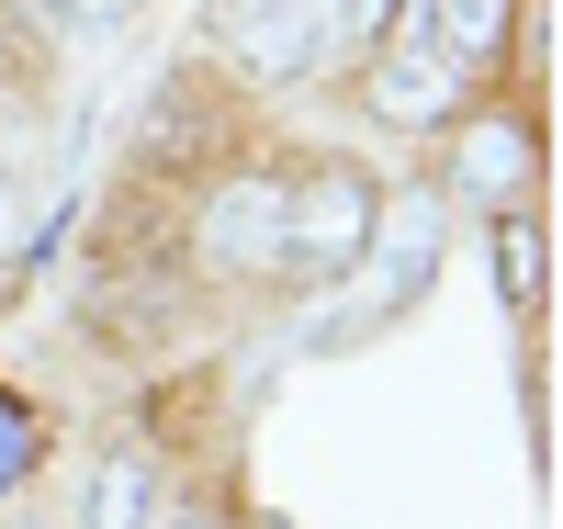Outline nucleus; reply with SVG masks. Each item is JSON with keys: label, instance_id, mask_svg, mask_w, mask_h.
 I'll return each instance as SVG.
<instances>
[{"label": "nucleus", "instance_id": "13", "mask_svg": "<svg viewBox=\"0 0 563 529\" xmlns=\"http://www.w3.org/2000/svg\"><path fill=\"white\" fill-rule=\"evenodd\" d=\"M0 249H12V180H0Z\"/></svg>", "mask_w": 563, "mask_h": 529}, {"label": "nucleus", "instance_id": "5", "mask_svg": "<svg viewBox=\"0 0 563 529\" xmlns=\"http://www.w3.org/2000/svg\"><path fill=\"white\" fill-rule=\"evenodd\" d=\"M203 249H214L225 271H271V260H282V180H271V169L225 180L214 203H203Z\"/></svg>", "mask_w": 563, "mask_h": 529}, {"label": "nucleus", "instance_id": "4", "mask_svg": "<svg viewBox=\"0 0 563 529\" xmlns=\"http://www.w3.org/2000/svg\"><path fill=\"white\" fill-rule=\"evenodd\" d=\"M451 79H462V68L429 45V0H406L395 57L372 68V113H384V124H440V113H451Z\"/></svg>", "mask_w": 563, "mask_h": 529}, {"label": "nucleus", "instance_id": "2", "mask_svg": "<svg viewBox=\"0 0 563 529\" xmlns=\"http://www.w3.org/2000/svg\"><path fill=\"white\" fill-rule=\"evenodd\" d=\"M350 23H339V0H214V45L238 68H260V79H305V68H327V45H339Z\"/></svg>", "mask_w": 563, "mask_h": 529}, {"label": "nucleus", "instance_id": "9", "mask_svg": "<svg viewBox=\"0 0 563 529\" xmlns=\"http://www.w3.org/2000/svg\"><path fill=\"white\" fill-rule=\"evenodd\" d=\"M496 294H507V305H541V225H530V214L496 225Z\"/></svg>", "mask_w": 563, "mask_h": 529}, {"label": "nucleus", "instance_id": "8", "mask_svg": "<svg viewBox=\"0 0 563 529\" xmlns=\"http://www.w3.org/2000/svg\"><path fill=\"white\" fill-rule=\"evenodd\" d=\"M429 45L451 68H485L496 45H507V0H429Z\"/></svg>", "mask_w": 563, "mask_h": 529}, {"label": "nucleus", "instance_id": "6", "mask_svg": "<svg viewBox=\"0 0 563 529\" xmlns=\"http://www.w3.org/2000/svg\"><path fill=\"white\" fill-rule=\"evenodd\" d=\"M519 180H530V135L519 124H462L451 191H474V203H519Z\"/></svg>", "mask_w": 563, "mask_h": 529}, {"label": "nucleus", "instance_id": "10", "mask_svg": "<svg viewBox=\"0 0 563 529\" xmlns=\"http://www.w3.org/2000/svg\"><path fill=\"white\" fill-rule=\"evenodd\" d=\"M34 451H45V440H34V417H23V406H0V485H23Z\"/></svg>", "mask_w": 563, "mask_h": 529}, {"label": "nucleus", "instance_id": "14", "mask_svg": "<svg viewBox=\"0 0 563 529\" xmlns=\"http://www.w3.org/2000/svg\"><path fill=\"white\" fill-rule=\"evenodd\" d=\"M158 529H225V518H158Z\"/></svg>", "mask_w": 563, "mask_h": 529}, {"label": "nucleus", "instance_id": "7", "mask_svg": "<svg viewBox=\"0 0 563 529\" xmlns=\"http://www.w3.org/2000/svg\"><path fill=\"white\" fill-rule=\"evenodd\" d=\"M79 529H158V473L135 451H102L90 462V496H79Z\"/></svg>", "mask_w": 563, "mask_h": 529}, {"label": "nucleus", "instance_id": "1", "mask_svg": "<svg viewBox=\"0 0 563 529\" xmlns=\"http://www.w3.org/2000/svg\"><path fill=\"white\" fill-rule=\"evenodd\" d=\"M372 191L361 169H305V180H282V271H305V282H327V271H350L361 249H372Z\"/></svg>", "mask_w": 563, "mask_h": 529}, {"label": "nucleus", "instance_id": "3", "mask_svg": "<svg viewBox=\"0 0 563 529\" xmlns=\"http://www.w3.org/2000/svg\"><path fill=\"white\" fill-rule=\"evenodd\" d=\"M361 271H372V294H384L395 316L429 294V271H440V191H384V203H372Z\"/></svg>", "mask_w": 563, "mask_h": 529}, {"label": "nucleus", "instance_id": "11", "mask_svg": "<svg viewBox=\"0 0 563 529\" xmlns=\"http://www.w3.org/2000/svg\"><path fill=\"white\" fill-rule=\"evenodd\" d=\"M57 12H68V23H90V34H113V23L135 12V0H57Z\"/></svg>", "mask_w": 563, "mask_h": 529}, {"label": "nucleus", "instance_id": "12", "mask_svg": "<svg viewBox=\"0 0 563 529\" xmlns=\"http://www.w3.org/2000/svg\"><path fill=\"white\" fill-rule=\"evenodd\" d=\"M339 23H361V34H372V23H395V0H339Z\"/></svg>", "mask_w": 563, "mask_h": 529}]
</instances>
